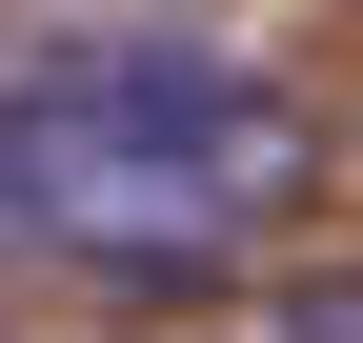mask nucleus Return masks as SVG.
<instances>
[{
  "mask_svg": "<svg viewBox=\"0 0 363 343\" xmlns=\"http://www.w3.org/2000/svg\"><path fill=\"white\" fill-rule=\"evenodd\" d=\"M21 121H40V263L81 283H222L303 202V121L242 61H81L21 81Z\"/></svg>",
  "mask_w": 363,
  "mask_h": 343,
  "instance_id": "obj_1",
  "label": "nucleus"
},
{
  "mask_svg": "<svg viewBox=\"0 0 363 343\" xmlns=\"http://www.w3.org/2000/svg\"><path fill=\"white\" fill-rule=\"evenodd\" d=\"M0 263H40V121L0 101Z\"/></svg>",
  "mask_w": 363,
  "mask_h": 343,
  "instance_id": "obj_2",
  "label": "nucleus"
},
{
  "mask_svg": "<svg viewBox=\"0 0 363 343\" xmlns=\"http://www.w3.org/2000/svg\"><path fill=\"white\" fill-rule=\"evenodd\" d=\"M262 343H363V283H283V303H262Z\"/></svg>",
  "mask_w": 363,
  "mask_h": 343,
  "instance_id": "obj_3",
  "label": "nucleus"
}]
</instances>
